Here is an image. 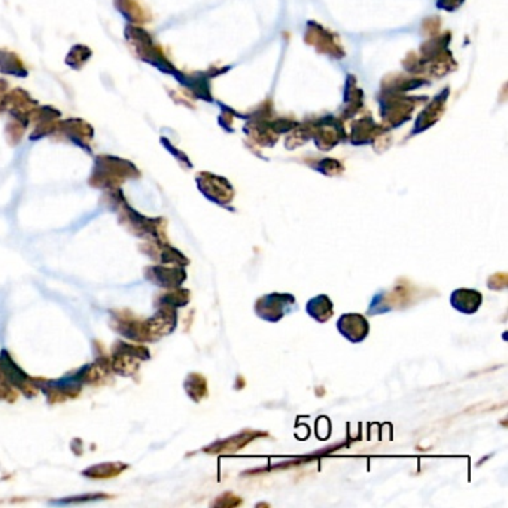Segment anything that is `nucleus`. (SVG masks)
<instances>
[{
	"instance_id": "obj_3",
	"label": "nucleus",
	"mask_w": 508,
	"mask_h": 508,
	"mask_svg": "<svg viewBox=\"0 0 508 508\" xmlns=\"http://www.w3.org/2000/svg\"><path fill=\"white\" fill-rule=\"evenodd\" d=\"M483 303V295L476 289H455L450 295V304L457 312L465 315L476 313Z\"/></svg>"
},
{
	"instance_id": "obj_2",
	"label": "nucleus",
	"mask_w": 508,
	"mask_h": 508,
	"mask_svg": "<svg viewBox=\"0 0 508 508\" xmlns=\"http://www.w3.org/2000/svg\"><path fill=\"white\" fill-rule=\"evenodd\" d=\"M337 330L351 343H361L370 334V324L363 315L346 313L337 320Z\"/></svg>"
},
{
	"instance_id": "obj_4",
	"label": "nucleus",
	"mask_w": 508,
	"mask_h": 508,
	"mask_svg": "<svg viewBox=\"0 0 508 508\" xmlns=\"http://www.w3.org/2000/svg\"><path fill=\"white\" fill-rule=\"evenodd\" d=\"M306 312L308 313V316L313 318L318 322H324L330 320L334 315V304L330 300V297L322 294L318 297H313V299L308 300L307 306H306Z\"/></svg>"
},
{
	"instance_id": "obj_1",
	"label": "nucleus",
	"mask_w": 508,
	"mask_h": 508,
	"mask_svg": "<svg viewBox=\"0 0 508 508\" xmlns=\"http://www.w3.org/2000/svg\"><path fill=\"white\" fill-rule=\"evenodd\" d=\"M295 297L291 294H267L255 301V313L268 322H279L295 307Z\"/></svg>"
},
{
	"instance_id": "obj_7",
	"label": "nucleus",
	"mask_w": 508,
	"mask_h": 508,
	"mask_svg": "<svg viewBox=\"0 0 508 508\" xmlns=\"http://www.w3.org/2000/svg\"><path fill=\"white\" fill-rule=\"evenodd\" d=\"M106 497V495H82V498H73V500H63V501H54L53 504H69V502H82V501H93V500H102V498H105Z\"/></svg>"
},
{
	"instance_id": "obj_6",
	"label": "nucleus",
	"mask_w": 508,
	"mask_h": 508,
	"mask_svg": "<svg viewBox=\"0 0 508 508\" xmlns=\"http://www.w3.org/2000/svg\"><path fill=\"white\" fill-rule=\"evenodd\" d=\"M252 438H254V437L245 438V437H242V436H237V437L230 438L227 443H224V445L228 449V452H235V450H239V449L242 448V445L247 444V441L252 440Z\"/></svg>"
},
{
	"instance_id": "obj_5",
	"label": "nucleus",
	"mask_w": 508,
	"mask_h": 508,
	"mask_svg": "<svg viewBox=\"0 0 508 508\" xmlns=\"http://www.w3.org/2000/svg\"><path fill=\"white\" fill-rule=\"evenodd\" d=\"M185 386H193L194 389H190L188 393H191L193 391H195V400L194 401H200L203 396L207 395V385H206V380L203 376L200 375H191L188 377V380L185 382Z\"/></svg>"
}]
</instances>
